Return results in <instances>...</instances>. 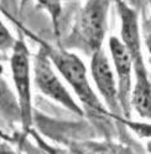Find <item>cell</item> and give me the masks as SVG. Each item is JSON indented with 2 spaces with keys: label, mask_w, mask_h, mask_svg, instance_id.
Wrapping results in <instances>:
<instances>
[{
  "label": "cell",
  "mask_w": 151,
  "mask_h": 154,
  "mask_svg": "<svg viewBox=\"0 0 151 154\" xmlns=\"http://www.w3.org/2000/svg\"><path fill=\"white\" fill-rule=\"evenodd\" d=\"M21 30H24L26 35H30L32 38H35L40 44V46L43 47L52 65L57 69L64 81L70 85L72 91L76 93L79 102L83 104L84 111L98 116L109 114L105 106L103 104L97 93L92 88L87 76V67L79 59V56H77L74 52H71L67 49H63L62 46H53L46 42L45 40H41V38L32 35L31 31L25 27H21Z\"/></svg>",
  "instance_id": "cell-1"
},
{
  "label": "cell",
  "mask_w": 151,
  "mask_h": 154,
  "mask_svg": "<svg viewBox=\"0 0 151 154\" xmlns=\"http://www.w3.org/2000/svg\"><path fill=\"white\" fill-rule=\"evenodd\" d=\"M110 5L111 0H87L76 14L72 29L61 46L89 57L100 50L108 31Z\"/></svg>",
  "instance_id": "cell-2"
},
{
  "label": "cell",
  "mask_w": 151,
  "mask_h": 154,
  "mask_svg": "<svg viewBox=\"0 0 151 154\" xmlns=\"http://www.w3.org/2000/svg\"><path fill=\"white\" fill-rule=\"evenodd\" d=\"M10 70L16 91L19 108H20V124L22 131L27 133L32 126V76L30 51L21 32L11 49Z\"/></svg>",
  "instance_id": "cell-3"
},
{
  "label": "cell",
  "mask_w": 151,
  "mask_h": 154,
  "mask_svg": "<svg viewBox=\"0 0 151 154\" xmlns=\"http://www.w3.org/2000/svg\"><path fill=\"white\" fill-rule=\"evenodd\" d=\"M31 73L35 87L43 96L63 106L64 108H67L72 113L83 117L84 116L83 107H81L77 103V101L74 100L68 88L60 80V77L57 76L53 69L51 60L49 59L46 51L41 46L39 49V52H36V55L34 56L31 65Z\"/></svg>",
  "instance_id": "cell-4"
},
{
  "label": "cell",
  "mask_w": 151,
  "mask_h": 154,
  "mask_svg": "<svg viewBox=\"0 0 151 154\" xmlns=\"http://www.w3.org/2000/svg\"><path fill=\"white\" fill-rule=\"evenodd\" d=\"M115 3L120 19V41L126 47L133 61V72L135 76L149 75L141 47V36L139 27V16L135 9L131 8L125 0H111Z\"/></svg>",
  "instance_id": "cell-5"
},
{
  "label": "cell",
  "mask_w": 151,
  "mask_h": 154,
  "mask_svg": "<svg viewBox=\"0 0 151 154\" xmlns=\"http://www.w3.org/2000/svg\"><path fill=\"white\" fill-rule=\"evenodd\" d=\"M108 49L111 56V61L117 72V87H118V100L123 118L125 121L131 117V104L130 96L133 88V61L126 47L123 45L120 38L117 36H110L108 40Z\"/></svg>",
  "instance_id": "cell-6"
},
{
  "label": "cell",
  "mask_w": 151,
  "mask_h": 154,
  "mask_svg": "<svg viewBox=\"0 0 151 154\" xmlns=\"http://www.w3.org/2000/svg\"><path fill=\"white\" fill-rule=\"evenodd\" d=\"M90 75L99 94L104 101L105 108L114 117H121L123 114L118 100L117 79L111 63L103 47L90 56Z\"/></svg>",
  "instance_id": "cell-7"
},
{
  "label": "cell",
  "mask_w": 151,
  "mask_h": 154,
  "mask_svg": "<svg viewBox=\"0 0 151 154\" xmlns=\"http://www.w3.org/2000/svg\"><path fill=\"white\" fill-rule=\"evenodd\" d=\"M131 109H134L139 117L150 121L151 117V83L149 75L135 76L130 96Z\"/></svg>",
  "instance_id": "cell-8"
},
{
  "label": "cell",
  "mask_w": 151,
  "mask_h": 154,
  "mask_svg": "<svg viewBox=\"0 0 151 154\" xmlns=\"http://www.w3.org/2000/svg\"><path fill=\"white\" fill-rule=\"evenodd\" d=\"M0 116L9 123H20V108L16 94L3 77L0 69Z\"/></svg>",
  "instance_id": "cell-9"
},
{
  "label": "cell",
  "mask_w": 151,
  "mask_h": 154,
  "mask_svg": "<svg viewBox=\"0 0 151 154\" xmlns=\"http://www.w3.org/2000/svg\"><path fill=\"white\" fill-rule=\"evenodd\" d=\"M37 5L50 15L52 29L56 36H60V25L62 15V0H37Z\"/></svg>",
  "instance_id": "cell-10"
},
{
  "label": "cell",
  "mask_w": 151,
  "mask_h": 154,
  "mask_svg": "<svg viewBox=\"0 0 151 154\" xmlns=\"http://www.w3.org/2000/svg\"><path fill=\"white\" fill-rule=\"evenodd\" d=\"M16 37L10 32L5 24L0 20V52H6L13 49Z\"/></svg>",
  "instance_id": "cell-11"
},
{
  "label": "cell",
  "mask_w": 151,
  "mask_h": 154,
  "mask_svg": "<svg viewBox=\"0 0 151 154\" xmlns=\"http://www.w3.org/2000/svg\"><path fill=\"white\" fill-rule=\"evenodd\" d=\"M30 2H31V0H21V9H24V8H25L27 4H29Z\"/></svg>",
  "instance_id": "cell-12"
},
{
  "label": "cell",
  "mask_w": 151,
  "mask_h": 154,
  "mask_svg": "<svg viewBox=\"0 0 151 154\" xmlns=\"http://www.w3.org/2000/svg\"><path fill=\"white\" fill-rule=\"evenodd\" d=\"M64 2H77V0H64Z\"/></svg>",
  "instance_id": "cell-13"
}]
</instances>
